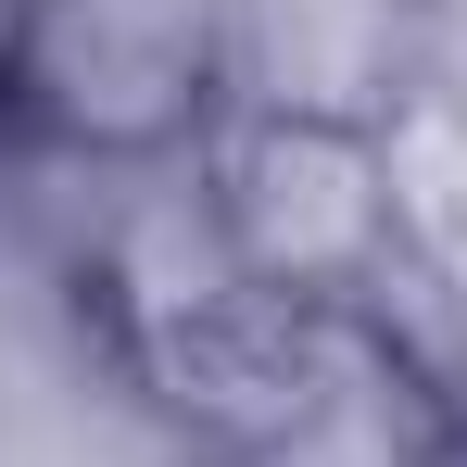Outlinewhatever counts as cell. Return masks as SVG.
<instances>
[{
  "label": "cell",
  "mask_w": 467,
  "mask_h": 467,
  "mask_svg": "<svg viewBox=\"0 0 467 467\" xmlns=\"http://www.w3.org/2000/svg\"><path fill=\"white\" fill-rule=\"evenodd\" d=\"M391 77H404L391 0H228V114L391 127L404 101Z\"/></svg>",
  "instance_id": "3957f363"
},
{
  "label": "cell",
  "mask_w": 467,
  "mask_h": 467,
  "mask_svg": "<svg viewBox=\"0 0 467 467\" xmlns=\"http://www.w3.org/2000/svg\"><path fill=\"white\" fill-rule=\"evenodd\" d=\"M190 202L253 291L316 316H367L379 291L417 278V240H404V152L391 127H316V114H228L202 152H190Z\"/></svg>",
  "instance_id": "6da1fadb"
},
{
  "label": "cell",
  "mask_w": 467,
  "mask_h": 467,
  "mask_svg": "<svg viewBox=\"0 0 467 467\" xmlns=\"http://www.w3.org/2000/svg\"><path fill=\"white\" fill-rule=\"evenodd\" d=\"M77 164H177L228 127V0H38L0 88Z\"/></svg>",
  "instance_id": "7a4b0ae2"
},
{
  "label": "cell",
  "mask_w": 467,
  "mask_h": 467,
  "mask_svg": "<svg viewBox=\"0 0 467 467\" xmlns=\"http://www.w3.org/2000/svg\"><path fill=\"white\" fill-rule=\"evenodd\" d=\"M26 13L38 0H0V88H13V51H26Z\"/></svg>",
  "instance_id": "5b68a950"
},
{
  "label": "cell",
  "mask_w": 467,
  "mask_h": 467,
  "mask_svg": "<svg viewBox=\"0 0 467 467\" xmlns=\"http://www.w3.org/2000/svg\"><path fill=\"white\" fill-rule=\"evenodd\" d=\"M430 467H467V367L430 379Z\"/></svg>",
  "instance_id": "277c9868"
}]
</instances>
